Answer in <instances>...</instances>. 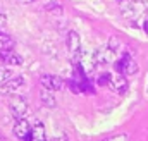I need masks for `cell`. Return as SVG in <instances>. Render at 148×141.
I'll list each match as a JSON object with an SVG mask.
<instances>
[{
    "mask_svg": "<svg viewBox=\"0 0 148 141\" xmlns=\"http://www.w3.org/2000/svg\"><path fill=\"white\" fill-rule=\"evenodd\" d=\"M148 0H124L121 5V12L126 19H136L147 10Z\"/></svg>",
    "mask_w": 148,
    "mask_h": 141,
    "instance_id": "cell-1",
    "label": "cell"
},
{
    "mask_svg": "<svg viewBox=\"0 0 148 141\" xmlns=\"http://www.w3.org/2000/svg\"><path fill=\"white\" fill-rule=\"evenodd\" d=\"M102 83L103 81H107V84L110 86L112 91H115V93H119V95H122V93H126L127 91V79L122 76V74H107L105 77H102L100 79Z\"/></svg>",
    "mask_w": 148,
    "mask_h": 141,
    "instance_id": "cell-2",
    "label": "cell"
},
{
    "mask_svg": "<svg viewBox=\"0 0 148 141\" xmlns=\"http://www.w3.org/2000/svg\"><path fill=\"white\" fill-rule=\"evenodd\" d=\"M9 108H10V112H12V115H14L16 119H23V117L28 114V102H26L24 97H19V95L12 97V95H10Z\"/></svg>",
    "mask_w": 148,
    "mask_h": 141,
    "instance_id": "cell-3",
    "label": "cell"
},
{
    "mask_svg": "<svg viewBox=\"0 0 148 141\" xmlns=\"http://www.w3.org/2000/svg\"><path fill=\"white\" fill-rule=\"evenodd\" d=\"M24 86V77H21V76H17V77H10V79H7L3 84H0V95H14V93H17L21 88Z\"/></svg>",
    "mask_w": 148,
    "mask_h": 141,
    "instance_id": "cell-4",
    "label": "cell"
},
{
    "mask_svg": "<svg viewBox=\"0 0 148 141\" xmlns=\"http://www.w3.org/2000/svg\"><path fill=\"white\" fill-rule=\"evenodd\" d=\"M41 86L45 90H50V91H59L64 88V81L59 77V76H53V74H45L41 76Z\"/></svg>",
    "mask_w": 148,
    "mask_h": 141,
    "instance_id": "cell-5",
    "label": "cell"
},
{
    "mask_svg": "<svg viewBox=\"0 0 148 141\" xmlns=\"http://www.w3.org/2000/svg\"><path fill=\"white\" fill-rule=\"evenodd\" d=\"M67 50L71 52L74 59L77 60L79 55H81V38L76 31H69L67 33Z\"/></svg>",
    "mask_w": 148,
    "mask_h": 141,
    "instance_id": "cell-6",
    "label": "cell"
},
{
    "mask_svg": "<svg viewBox=\"0 0 148 141\" xmlns=\"http://www.w3.org/2000/svg\"><path fill=\"white\" fill-rule=\"evenodd\" d=\"M119 69L122 70V74H126V76H134V74H138V64H136V60L129 55V53H126L124 55V59H122V62L119 64Z\"/></svg>",
    "mask_w": 148,
    "mask_h": 141,
    "instance_id": "cell-7",
    "label": "cell"
},
{
    "mask_svg": "<svg viewBox=\"0 0 148 141\" xmlns=\"http://www.w3.org/2000/svg\"><path fill=\"white\" fill-rule=\"evenodd\" d=\"M0 62H3L5 66H21L23 64V57L17 55L16 52L10 50H0Z\"/></svg>",
    "mask_w": 148,
    "mask_h": 141,
    "instance_id": "cell-8",
    "label": "cell"
},
{
    "mask_svg": "<svg viewBox=\"0 0 148 141\" xmlns=\"http://www.w3.org/2000/svg\"><path fill=\"white\" fill-rule=\"evenodd\" d=\"M14 134L19 138V140H28L29 134H31V127L28 124L26 119H17L16 126H14Z\"/></svg>",
    "mask_w": 148,
    "mask_h": 141,
    "instance_id": "cell-9",
    "label": "cell"
},
{
    "mask_svg": "<svg viewBox=\"0 0 148 141\" xmlns=\"http://www.w3.org/2000/svg\"><path fill=\"white\" fill-rule=\"evenodd\" d=\"M95 59H97V64H110L112 60L115 59V52L107 45L103 50H98L95 53Z\"/></svg>",
    "mask_w": 148,
    "mask_h": 141,
    "instance_id": "cell-10",
    "label": "cell"
},
{
    "mask_svg": "<svg viewBox=\"0 0 148 141\" xmlns=\"http://www.w3.org/2000/svg\"><path fill=\"white\" fill-rule=\"evenodd\" d=\"M29 138L35 140V141H43L45 140V127H43L41 122H36L35 127H31V134H29Z\"/></svg>",
    "mask_w": 148,
    "mask_h": 141,
    "instance_id": "cell-11",
    "label": "cell"
},
{
    "mask_svg": "<svg viewBox=\"0 0 148 141\" xmlns=\"http://www.w3.org/2000/svg\"><path fill=\"white\" fill-rule=\"evenodd\" d=\"M40 98H41V103L47 107H55V98H53V93L50 91V90H43L41 91V95H40Z\"/></svg>",
    "mask_w": 148,
    "mask_h": 141,
    "instance_id": "cell-12",
    "label": "cell"
},
{
    "mask_svg": "<svg viewBox=\"0 0 148 141\" xmlns=\"http://www.w3.org/2000/svg\"><path fill=\"white\" fill-rule=\"evenodd\" d=\"M14 47V40L9 35L0 33V50H10Z\"/></svg>",
    "mask_w": 148,
    "mask_h": 141,
    "instance_id": "cell-13",
    "label": "cell"
},
{
    "mask_svg": "<svg viewBox=\"0 0 148 141\" xmlns=\"http://www.w3.org/2000/svg\"><path fill=\"white\" fill-rule=\"evenodd\" d=\"M12 77V72L10 69H7V67H3V69H0V84H3L7 79H10Z\"/></svg>",
    "mask_w": 148,
    "mask_h": 141,
    "instance_id": "cell-14",
    "label": "cell"
},
{
    "mask_svg": "<svg viewBox=\"0 0 148 141\" xmlns=\"http://www.w3.org/2000/svg\"><path fill=\"white\" fill-rule=\"evenodd\" d=\"M53 7H60V5H59V2H53ZM47 9H48V10L52 9V2H48V5H47ZM57 10H59V14L62 12V9H57Z\"/></svg>",
    "mask_w": 148,
    "mask_h": 141,
    "instance_id": "cell-15",
    "label": "cell"
},
{
    "mask_svg": "<svg viewBox=\"0 0 148 141\" xmlns=\"http://www.w3.org/2000/svg\"><path fill=\"white\" fill-rule=\"evenodd\" d=\"M5 24H7V17L3 14H0V28H3Z\"/></svg>",
    "mask_w": 148,
    "mask_h": 141,
    "instance_id": "cell-16",
    "label": "cell"
},
{
    "mask_svg": "<svg viewBox=\"0 0 148 141\" xmlns=\"http://www.w3.org/2000/svg\"><path fill=\"white\" fill-rule=\"evenodd\" d=\"M23 3H31V2H35V0H21Z\"/></svg>",
    "mask_w": 148,
    "mask_h": 141,
    "instance_id": "cell-17",
    "label": "cell"
},
{
    "mask_svg": "<svg viewBox=\"0 0 148 141\" xmlns=\"http://www.w3.org/2000/svg\"><path fill=\"white\" fill-rule=\"evenodd\" d=\"M145 29H147V33H148V21H147V26H145Z\"/></svg>",
    "mask_w": 148,
    "mask_h": 141,
    "instance_id": "cell-18",
    "label": "cell"
},
{
    "mask_svg": "<svg viewBox=\"0 0 148 141\" xmlns=\"http://www.w3.org/2000/svg\"><path fill=\"white\" fill-rule=\"evenodd\" d=\"M121 2H124V0H121Z\"/></svg>",
    "mask_w": 148,
    "mask_h": 141,
    "instance_id": "cell-19",
    "label": "cell"
}]
</instances>
